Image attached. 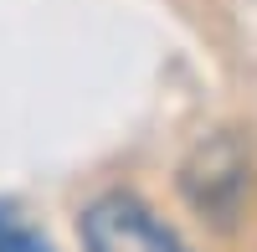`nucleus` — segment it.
Here are the masks:
<instances>
[{
	"mask_svg": "<svg viewBox=\"0 0 257 252\" xmlns=\"http://www.w3.org/2000/svg\"><path fill=\"white\" fill-rule=\"evenodd\" d=\"M82 252H190L139 196H98L82 211Z\"/></svg>",
	"mask_w": 257,
	"mask_h": 252,
	"instance_id": "obj_1",
	"label": "nucleus"
},
{
	"mask_svg": "<svg viewBox=\"0 0 257 252\" xmlns=\"http://www.w3.org/2000/svg\"><path fill=\"white\" fill-rule=\"evenodd\" d=\"M0 252H52V242L41 237L16 206H0Z\"/></svg>",
	"mask_w": 257,
	"mask_h": 252,
	"instance_id": "obj_2",
	"label": "nucleus"
}]
</instances>
